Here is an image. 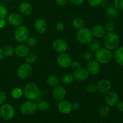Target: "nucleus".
<instances>
[{"instance_id":"a18cd8bd","label":"nucleus","mask_w":123,"mask_h":123,"mask_svg":"<svg viewBox=\"0 0 123 123\" xmlns=\"http://www.w3.org/2000/svg\"><path fill=\"white\" fill-rule=\"evenodd\" d=\"M73 4L76 6H80L84 3L85 0H69Z\"/></svg>"},{"instance_id":"a211bd4d","label":"nucleus","mask_w":123,"mask_h":123,"mask_svg":"<svg viewBox=\"0 0 123 123\" xmlns=\"http://www.w3.org/2000/svg\"><path fill=\"white\" fill-rule=\"evenodd\" d=\"M34 28L36 31L40 34H44L48 30L47 22L43 18H38L35 21Z\"/></svg>"},{"instance_id":"0eeeda50","label":"nucleus","mask_w":123,"mask_h":123,"mask_svg":"<svg viewBox=\"0 0 123 123\" xmlns=\"http://www.w3.org/2000/svg\"><path fill=\"white\" fill-rule=\"evenodd\" d=\"M37 110V103L34 100H28L24 102L20 107V112L24 115H32Z\"/></svg>"},{"instance_id":"423d86ee","label":"nucleus","mask_w":123,"mask_h":123,"mask_svg":"<svg viewBox=\"0 0 123 123\" xmlns=\"http://www.w3.org/2000/svg\"><path fill=\"white\" fill-rule=\"evenodd\" d=\"M29 36L28 28L25 25H21L17 26L14 31V39L19 43L25 42Z\"/></svg>"},{"instance_id":"c9c22d12","label":"nucleus","mask_w":123,"mask_h":123,"mask_svg":"<svg viewBox=\"0 0 123 123\" xmlns=\"http://www.w3.org/2000/svg\"><path fill=\"white\" fill-rule=\"evenodd\" d=\"M114 6L118 10H123V0H114Z\"/></svg>"},{"instance_id":"09e8293b","label":"nucleus","mask_w":123,"mask_h":123,"mask_svg":"<svg viewBox=\"0 0 123 123\" xmlns=\"http://www.w3.org/2000/svg\"><path fill=\"white\" fill-rule=\"evenodd\" d=\"M4 56V53H3V49L0 47V61L3 59Z\"/></svg>"},{"instance_id":"393cba45","label":"nucleus","mask_w":123,"mask_h":123,"mask_svg":"<svg viewBox=\"0 0 123 123\" xmlns=\"http://www.w3.org/2000/svg\"><path fill=\"white\" fill-rule=\"evenodd\" d=\"M23 94H24V92H23L22 89L20 88H14L12 89L10 92L11 96L14 99L20 98L23 96Z\"/></svg>"},{"instance_id":"1a4fd4ad","label":"nucleus","mask_w":123,"mask_h":123,"mask_svg":"<svg viewBox=\"0 0 123 123\" xmlns=\"http://www.w3.org/2000/svg\"><path fill=\"white\" fill-rule=\"evenodd\" d=\"M56 61H57L58 64L61 68H67L70 67L71 63L72 62L70 56L65 52L60 53L58 56Z\"/></svg>"},{"instance_id":"b1692460","label":"nucleus","mask_w":123,"mask_h":123,"mask_svg":"<svg viewBox=\"0 0 123 123\" xmlns=\"http://www.w3.org/2000/svg\"><path fill=\"white\" fill-rule=\"evenodd\" d=\"M72 25L76 30H80L84 27V22L82 18L76 17L73 19L72 21Z\"/></svg>"},{"instance_id":"c756f323","label":"nucleus","mask_w":123,"mask_h":123,"mask_svg":"<svg viewBox=\"0 0 123 123\" xmlns=\"http://www.w3.org/2000/svg\"><path fill=\"white\" fill-rule=\"evenodd\" d=\"M37 110L42 112H44L48 110L49 108V104L48 102L42 100L37 103Z\"/></svg>"},{"instance_id":"412c9836","label":"nucleus","mask_w":123,"mask_h":123,"mask_svg":"<svg viewBox=\"0 0 123 123\" xmlns=\"http://www.w3.org/2000/svg\"><path fill=\"white\" fill-rule=\"evenodd\" d=\"M91 31H92L94 37H96L97 38L103 37L106 33L105 28L102 25H96L94 26L91 30Z\"/></svg>"},{"instance_id":"58836bf2","label":"nucleus","mask_w":123,"mask_h":123,"mask_svg":"<svg viewBox=\"0 0 123 123\" xmlns=\"http://www.w3.org/2000/svg\"><path fill=\"white\" fill-rule=\"evenodd\" d=\"M83 59L84 61H86L87 62L91 61V60H92V54L90 52H85L83 54Z\"/></svg>"},{"instance_id":"c03bdc74","label":"nucleus","mask_w":123,"mask_h":123,"mask_svg":"<svg viewBox=\"0 0 123 123\" xmlns=\"http://www.w3.org/2000/svg\"><path fill=\"white\" fill-rule=\"evenodd\" d=\"M72 106L73 110L77 111L80 109V105L79 102H74V103H72Z\"/></svg>"},{"instance_id":"5701e85b","label":"nucleus","mask_w":123,"mask_h":123,"mask_svg":"<svg viewBox=\"0 0 123 123\" xmlns=\"http://www.w3.org/2000/svg\"><path fill=\"white\" fill-rule=\"evenodd\" d=\"M115 50L114 60L117 64L123 67V46H119Z\"/></svg>"},{"instance_id":"4c0bfd02","label":"nucleus","mask_w":123,"mask_h":123,"mask_svg":"<svg viewBox=\"0 0 123 123\" xmlns=\"http://www.w3.org/2000/svg\"><path fill=\"white\" fill-rule=\"evenodd\" d=\"M88 2L91 7H95L102 4L103 0H88Z\"/></svg>"},{"instance_id":"bb28decb","label":"nucleus","mask_w":123,"mask_h":123,"mask_svg":"<svg viewBox=\"0 0 123 123\" xmlns=\"http://www.w3.org/2000/svg\"><path fill=\"white\" fill-rule=\"evenodd\" d=\"M46 82L48 85L52 87H55L59 84L58 78L55 75L49 76L47 78Z\"/></svg>"},{"instance_id":"2f4dec72","label":"nucleus","mask_w":123,"mask_h":123,"mask_svg":"<svg viewBox=\"0 0 123 123\" xmlns=\"http://www.w3.org/2000/svg\"><path fill=\"white\" fill-rule=\"evenodd\" d=\"M25 42H26V44L29 48H34L37 44V39L32 36H28Z\"/></svg>"},{"instance_id":"7c9ffc66","label":"nucleus","mask_w":123,"mask_h":123,"mask_svg":"<svg viewBox=\"0 0 123 123\" xmlns=\"http://www.w3.org/2000/svg\"><path fill=\"white\" fill-rule=\"evenodd\" d=\"M115 27H116L115 24L112 20H109V21L106 22L105 25V30L107 32H114V30H115Z\"/></svg>"},{"instance_id":"72a5a7b5","label":"nucleus","mask_w":123,"mask_h":123,"mask_svg":"<svg viewBox=\"0 0 123 123\" xmlns=\"http://www.w3.org/2000/svg\"><path fill=\"white\" fill-rule=\"evenodd\" d=\"M89 48L90 50L92 52H96L97 50L101 48V44L98 41L92 40L90 44H89Z\"/></svg>"},{"instance_id":"e433bc0d","label":"nucleus","mask_w":123,"mask_h":123,"mask_svg":"<svg viewBox=\"0 0 123 123\" xmlns=\"http://www.w3.org/2000/svg\"><path fill=\"white\" fill-rule=\"evenodd\" d=\"M97 91V86L93 84H89L87 86V87H86V91H87L88 93H94V92H96Z\"/></svg>"},{"instance_id":"aec40b11","label":"nucleus","mask_w":123,"mask_h":123,"mask_svg":"<svg viewBox=\"0 0 123 123\" xmlns=\"http://www.w3.org/2000/svg\"><path fill=\"white\" fill-rule=\"evenodd\" d=\"M19 10L22 15L27 16L32 13V7L29 2H22L19 5Z\"/></svg>"},{"instance_id":"20e7f679","label":"nucleus","mask_w":123,"mask_h":123,"mask_svg":"<svg viewBox=\"0 0 123 123\" xmlns=\"http://www.w3.org/2000/svg\"><path fill=\"white\" fill-rule=\"evenodd\" d=\"M95 60L102 64H106L110 62L112 59L113 55L112 51L106 48H100L95 52Z\"/></svg>"},{"instance_id":"37998d69","label":"nucleus","mask_w":123,"mask_h":123,"mask_svg":"<svg viewBox=\"0 0 123 123\" xmlns=\"http://www.w3.org/2000/svg\"><path fill=\"white\" fill-rule=\"evenodd\" d=\"M68 0H55V3L59 7L65 6L67 3Z\"/></svg>"},{"instance_id":"79ce46f5","label":"nucleus","mask_w":123,"mask_h":123,"mask_svg":"<svg viewBox=\"0 0 123 123\" xmlns=\"http://www.w3.org/2000/svg\"><path fill=\"white\" fill-rule=\"evenodd\" d=\"M65 25L62 22H58L56 24V29L58 31H62L64 30Z\"/></svg>"},{"instance_id":"f704fd0d","label":"nucleus","mask_w":123,"mask_h":123,"mask_svg":"<svg viewBox=\"0 0 123 123\" xmlns=\"http://www.w3.org/2000/svg\"><path fill=\"white\" fill-rule=\"evenodd\" d=\"M8 15L7 8L3 5H0V19H5Z\"/></svg>"},{"instance_id":"473e14b6","label":"nucleus","mask_w":123,"mask_h":123,"mask_svg":"<svg viewBox=\"0 0 123 123\" xmlns=\"http://www.w3.org/2000/svg\"><path fill=\"white\" fill-rule=\"evenodd\" d=\"M37 56L35 54H28L25 56V62L28 64H33L37 61Z\"/></svg>"},{"instance_id":"4be33fe9","label":"nucleus","mask_w":123,"mask_h":123,"mask_svg":"<svg viewBox=\"0 0 123 123\" xmlns=\"http://www.w3.org/2000/svg\"><path fill=\"white\" fill-rule=\"evenodd\" d=\"M106 15L108 18L111 19H115L119 16V10L117 9L115 6H109L106 7L105 10Z\"/></svg>"},{"instance_id":"dca6fc26","label":"nucleus","mask_w":123,"mask_h":123,"mask_svg":"<svg viewBox=\"0 0 123 123\" xmlns=\"http://www.w3.org/2000/svg\"><path fill=\"white\" fill-rule=\"evenodd\" d=\"M97 90L102 93H106L109 91L111 89L112 84L108 79H103L98 81L97 84Z\"/></svg>"},{"instance_id":"9d476101","label":"nucleus","mask_w":123,"mask_h":123,"mask_svg":"<svg viewBox=\"0 0 123 123\" xmlns=\"http://www.w3.org/2000/svg\"><path fill=\"white\" fill-rule=\"evenodd\" d=\"M66 94H67V91L64 86L58 85L57 86L54 87L52 95L54 99L56 100V101L60 102L62 100H64L66 97Z\"/></svg>"},{"instance_id":"de8ad7c7","label":"nucleus","mask_w":123,"mask_h":123,"mask_svg":"<svg viewBox=\"0 0 123 123\" xmlns=\"http://www.w3.org/2000/svg\"><path fill=\"white\" fill-rule=\"evenodd\" d=\"M6 26V21L5 19H0V29H2Z\"/></svg>"},{"instance_id":"f03ea898","label":"nucleus","mask_w":123,"mask_h":123,"mask_svg":"<svg viewBox=\"0 0 123 123\" xmlns=\"http://www.w3.org/2000/svg\"><path fill=\"white\" fill-rule=\"evenodd\" d=\"M24 95L27 100H36L38 98L40 95V91L35 83L28 82L24 86Z\"/></svg>"},{"instance_id":"f3484780","label":"nucleus","mask_w":123,"mask_h":123,"mask_svg":"<svg viewBox=\"0 0 123 123\" xmlns=\"http://www.w3.org/2000/svg\"><path fill=\"white\" fill-rule=\"evenodd\" d=\"M86 70L90 74L96 75L98 74L100 70V64L97 62L96 60H91V61L88 62Z\"/></svg>"},{"instance_id":"f257e3e1","label":"nucleus","mask_w":123,"mask_h":123,"mask_svg":"<svg viewBox=\"0 0 123 123\" xmlns=\"http://www.w3.org/2000/svg\"><path fill=\"white\" fill-rule=\"evenodd\" d=\"M120 37L114 32H106L103 37V44L105 48L111 51L117 49L120 46Z\"/></svg>"},{"instance_id":"49530a36","label":"nucleus","mask_w":123,"mask_h":123,"mask_svg":"<svg viewBox=\"0 0 123 123\" xmlns=\"http://www.w3.org/2000/svg\"><path fill=\"white\" fill-rule=\"evenodd\" d=\"M116 106L119 111L123 112V101L118 102V103L116 105Z\"/></svg>"},{"instance_id":"3c124183","label":"nucleus","mask_w":123,"mask_h":123,"mask_svg":"<svg viewBox=\"0 0 123 123\" xmlns=\"http://www.w3.org/2000/svg\"><path fill=\"white\" fill-rule=\"evenodd\" d=\"M1 115H0V121H1Z\"/></svg>"},{"instance_id":"6ab92c4d","label":"nucleus","mask_w":123,"mask_h":123,"mask_svg":"<svg viewBox=\"0 0 123 123\" xmlns=\"http://www.w3.org/2000/svg\"><path fill=\"white\" fill-rule=\"evenodd\" d=\"M30 52V48L26 45V44H18L15 48V52L14 54L19 58L25 57Z\"/></svg>"},{"instance_id":"8fccbe9b","label":"nucleus","mask_w":123,"mask_h":123,"mask_svg":"<svg viewBox=\"0 0 123 123\" xmlns=\"http://www.w3.org/2000/svg\"><path fill=\"white\" fill-rule=\"evenodd\" d=\"M7 1H14V0H7Z\"/></svg>"},{"instance_id":"f8f14e48","label":"nucleus","mask_w":123,"mask_h":123,"mask_svg":"<svg viewBox=\"0 0 123 123\" xmlns=\"http://www.w3.org/2000/svg\"><path fill=\"white\" fill-rule=\"evenodd\" d=\"M52 48L58 53L65 52L68 49V44L63 39L55 40L52 43Z\"/></svg>"},{"instance_id":"a878e982","label":"nucleus","mask_w":123,"mask_h":123,"mask_svg":"<svg viewBox=\"0 0 123 123\" xmlns=\"http://www.w3.org/2000/svg\"><path fill=\"white\" fill-rule=\"evenodd\" d=\"M98 115L102 117H105L108 116L110 113V107L107 105H104L100 107L98 109Z\"/></svg>"},{"instance_id":"cd10ccee","label":"nucleus","mask_w":123,"mask_h":123,"mask_svg":"<svg viewBox=\"0 0 123 123\" xmlns=\"http://www.w3.org/2000/svg\"><path fill=\"white\" fill-rule=\"evenodd\" d=\"M15 48L11 45L6 46L3 49V53L4 56L6 57H11L14 54Z\"/></svg>"},{"instance_id":"9b49d317","label":"nucleus","mask_w":123,"mask_h":123,"mask_svg":"<svg viewBox=\"0 0 123 123\" xmlns=\"http://www.w3.org/2000/svg\"><path fill=\"white\" fill-rule=\"evenodd\" d=\"M7 20L10 25L14 26H18L22 25L24 18L19 13H12L7 16Z\"/></svg>"},{"instance_id":"7ed1b4c3","label":"nucleus","mask_w":123,"mask_h":123,"mask_svg":"<svg viewBox=\"0 0 123 123\" xmlns=\"http://www.w3.org/2000/svg\"><path fill=\"white\" fill-rule=\"evenodd\" d=\"M76 38L78 42L82 44H89L94 40L92 31L88 28H82L78 30L76 32Z\"/></svg>"},{"instance_id":"6e6552de","label":"nucleus","mask_w":123,"mask_h":123,"mask_svg":"<svg viewBox=\"0 0 123 123\" xmlns=\"http://www.w3.org/2000/svg\"><path fill=\"white\" fill-rule=\"evenodd\" d=\"M32 71L33 69L31 64L25 62L19 66L17 70V75L20 79H26L31 76Z\"/></svg>"},{"instance_id":"2eb2a0df","label":"nucleus","mask_w":123,"mask_h":123,"mask_svg":"<svg viewBox=\"0 0 123 123\" xmlns=\"http://www.w3.org/2000/svg\"><path fill=\"white\" fill-rule=\"evenodd\" d=\"M73 76L76 80L83 82L88 79L90 76V73L88 72L86 68L80 67V68L74 71L73 73Z\"/></svg>"},{"instance_id":"4468645a","label":"nucleus","mask_w":123,"mask_h":123,"mask_svg":"<svg viewBox=\"0 0 123 123\" xmlns=\"http://www.w3.org/2000/svg\"><path fill=\"white\" fill-rule=\"evenodd\" d=\"M57 108L58 111L64 115L69 114L73 110L72 103L65 100H62L59 102V103H58Z\"/></svg>"},{"instance_id":"a19ab883","label":"nucleus","mask_w":123,"mask_h":123,"mask_svg":"<svg viewBox=\"0 0 123 123\" xmlns=\"http://www.w3.org/2000/svg\"><path fill=\"white\" fill-rule=\"evenodd\" d=\"M7 99V96L4 91L0 90V106L6 102Z\"/></svg>"},{"instance_id":"ddd939ff","label":"nucleus","mask_w":123,"mask_h":123,"mask_svg":"<svg viewBox=\"0 0 123 123\" xmlns=\"http://www.w3.org/2000/svg\"><path fill=\"white\" fill-rule=\"evenodd\" d=\"M118 102V95L115 91H109L107 92L105 96L106 105L109 107H114L116 106Z\"/></svg>"},{"instance_id":"39448f33","label":"nucleus","mask_w":123,"mask_h":123,"mask_svg":"<svg viewBox=\"0 0 123 123\" xmlns=\"http://www.w3.org/2000/svg\"><path fill=\"white\" fill-rule=\"evenodd\" d=\"M0 115L4 120L10 121L15 115V109L11 104L4 103L0 107Z\"/></svg>"},{"instance_id":"ea45409f","label":"nucleus","mask_w":123,"mask_h":123,"mask_svg":"<svg viewBox=\"0 0 123 123\" xmlns=\"http://www.w3.org/2000/svg\"><path fill=\"white\" fill-rule=\"evenodd\" d=\"M70 67H72V69L75 71L81 67V64L78 61H72L70 65Z\"/></svg>"},{"instance_id":"c85d7f7f","label":"nucleus","mask_w":123,"mask_h":123,"mask_svg":"<svg viewBox=\"0 0 123 123\" xmlns=\"http://www.w3.org/2000/svg\"><path fill=\"white\" fill-rule=\"evenodd\" d=\"M74 79V76H73V74H70V73H68V74H65L62 77V79H61V82L64 85H70V84L73 82Z\"/></svg>"}]
</instances>
